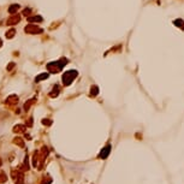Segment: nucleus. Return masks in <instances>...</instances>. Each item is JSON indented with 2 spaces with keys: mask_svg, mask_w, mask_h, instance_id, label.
<instances>
[{
  "mask_svg": "<svg viewBox=\"0 0 184 184\" xmlns=\"http://www.w3.org/2000/svg\"><path fill=\"white\" fill-rule=\"evenodd\" d=\"M76 76H77V71H72V70H70V71H68V72L64 73V76H63V82H64L65 84H70Z\"/></svg>",
  "mask_w": 184,
  "mask_h": 184,
  "instance_id": "nucleus-1",
  "label": "nucleus"
},
{
  "mask_svg": "<svg viewBox=\"0 0 184 184\" xmlns=\"http://www.w3.org/2000/svg\"><path fill=\"white\" fill-rule=\"evenodd\" d=\"M175 24L177 27H180L182 29H184V22L182 21V19H176L175 21Z\"/></svg>",
  "mask_w": 184,
  "mask_h": 184,
  "instance_id": "nucleus-2",
  "label": "nucleus"
},
{
  "mask_svg": "<svg viewBox=\"0 0 184 184\" xmlns=\"http://www.w3.org/2000/svg\"><path fill=\"white\" fill-rule=\"evenodd\" d=\"M34 21H42V18L41 17H31V18H29V22H34Z\"/></svg>",
  "mask_w": 184,
  "mask_h": 184,
  "instance_id": "nucleus-4",
  "label": "nucleus"
},
{
  "mask_svg": "<svg viewBox=\"0 0 184 184\" xmlns=\"http://www.w3.org/2000/svg\"><path fill=\"white\" fill-rule=\"evenodd\" d=\"M47 77H48V75H47V73H42V75H40V76H37L35 81H36V82H40L41 80H46Z\"/></svg>",
  "mask_w": 184,
  "mask_h": 184,
  "instance_id": "nucleus-3",
  "label": "nucleus"
}]
</instances>
